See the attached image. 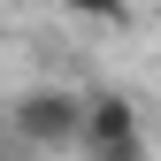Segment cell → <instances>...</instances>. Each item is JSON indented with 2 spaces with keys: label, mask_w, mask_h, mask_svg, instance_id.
Instances as JSON below:
<instances>
[{
  "label": "cell",
  "mask_w": 161,
  "mask_h": 161,
  "mask_svg": "<svg viewBox=\"0 0 161 161\" xmlns=\"http://www.w3.org/2000/svg\"><path fill=\"white\" fill-rule=\"evenodd\" d=\"M8 130L23 138L31 153H69V146H85V92H69V85H31V92H15V100H8Z\"/></svg>",
  "instance_id": "6da1fadb"
},
{
  "label": "cell",
  "mask_w": 161,
  "mask_h": 161,
  "mask_svg": "<svg viewBox=\"0 0 161 161\" xmlns=\"http://www.w3.org/2000/svg\"><path fill=\"white\" fill-rule=\"evenodd\" d=\"M62 8L85 23H130V0H62Z\"/></svg>",
  "instance_id": "3957f363"
},
{
  "label": "cell",
  "mask_w": 161,
  "mask_h": 161,
  "mask_svg": "<svg viewBox=\"0 0 161 161\" xmlns=\"http://www.w3.org/2000/svg\"><path fill=\"white\" fill-rule=\"evenodd\" d=\"M85 153L92 161H146V115L130 92H85Z\"/></svg>",
  "instance_id": "7a4b0ae2"
}]
</instances>
